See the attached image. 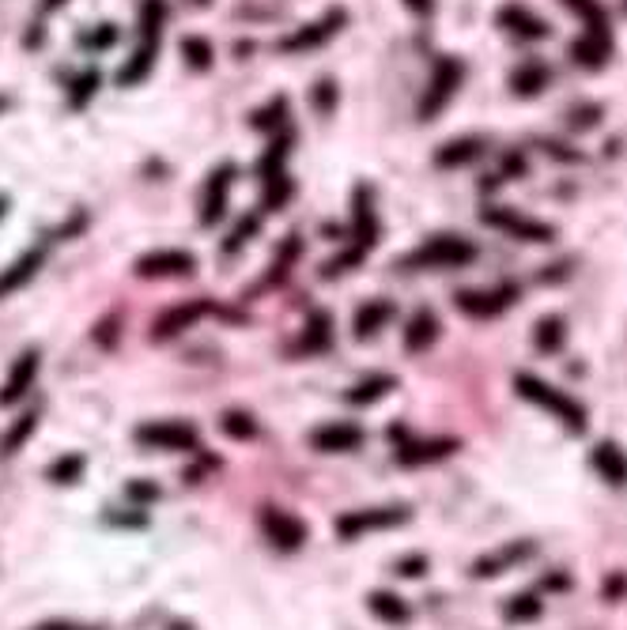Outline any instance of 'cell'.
<instances>
[{"instance_id": "6da1fadb", "label": "cell", "mask_w": 627, "mask_h": 630, "mask_svg": "<svg viewBox=\"0 0 627 630\" xmlns=\"http://www.w3.org/2000/svg\"><path fill=\"white\" fill-rule=\"evenodd\" d=\"M514 389H518L521 401H529V404H537V408L552 412L571 434H582V431H586V408H582L575 396L559 393L556 385L540 382V377H533V374H518V377H514Z\"/></svg>"}, {"instance_id": "7a4b0ae2", "label": "cell", "mask_w": 627, "mask_h": 630, "mask_svg": "<svg viewBox=\"0 0 627 630\" xmlns=\"http://www.w3.org/2000/svg\"><path fill=\"white\" fill-rule=\"evenodd\" d=\"M476 257V246L469 238H431L416 254L401 261V268H462Z\"/></svg>"}, {"instance_id": "3957f363", "label": "cell", "mask_w": 627, "mask_h": 630, "mask_svg": "<svg viewBox=\"0 0 627 630\" xmlns=\"http://www.w3.org/2000/svg\"><path fill=\"white\" fill-rule=\"evenodd\" d=\"M136 442L148 449H163V453H193L201 446V438L190 423H178V419H163V423H140L136 427Z\"/></svg>"}, {"instance_id": "277c9868", "label": "cell", "mask_w": 627, "mask_h": 630, "mask_svg": "<svg viewBox=\"0 0 627 630\" xmlns=\"http://www.w3.org/2000/svg\"><path fill=\"white\" fill-rule=\"evenodd\" d=\"M408 521V506H386V510H351V514H341L332 533L341 540H360L363 533H386L393 524H405Z\"/></svg>"}, {"instance_id": "5b68a950", "label": "cell", "mask_w": 627, "mask_h": 630, "mask_svg": "<svg viewBox=\"0 0 627 630\" xmlns=\"http://www.w3.org/2000/svg\"><path fill=\"white\" fill-rule=\"evenodd\" d=\"M484 223H488V227H499V230H507V235H514V238H521V242H552V238H556V230H552L548 223L526 219V216L510 212V208H488V212H484Z\"/></svg>"}, {"instance_id": "8992f818", "label": "cell", "mask_w": 627, "mask_h": 630, "mask_svg": "<svg viewBox=\"0 0 627 630\" xmlns=\"http://www.w3.org/2000/svg\"><path fill=\"white\" fill-rule=\"evenodd\" d=\"M261 529L280 551H299L306 543V524L295 514H287V510H265L261 514Z\"/></svg>"}, {"instance_id": "52a82bcc", "label": "cell", "mask_w": 627, "mask_h": 630, "mask_svg": "<svg viewBox=\"0 0 627 630\" xmlns=\"http://www.w3.org/2000/svg\"><path fill=\"white\" fill-rule=\"evenodd\" d=\"M204 313H212V302H208V299L174 306V310H166V313H159V318H155L152 336H155V340H171V336H178V332H185L190 325H197Z\"/></svg>"}, {"instance_id": "ba28073f", "label": "cell", "mask_w": 627, "mask_h": 630, "mask_svg": "<svg viewBox=\"0 0 627 630\" xmlns=\"http://www.w3.org/2000/svg\"><path fill=\"white\" fill-rule=\"evenodd\" d=\"M310 446L318 453H355L363 446V431L355 423H325L310 431Z\"/></svg>"}, {"instance_id": "9c48e42d", "label": "cell", "mask_w": 627, "mask_h": 630, "mask_svg": "<svg viewBox=\"0 0 627 630\" xmlns=\"http://www.w3.org/2000/svg\"><path fill=\"white\" fill-rule=\"evenodd\" d=\"M457 83H462V65H457V60H450V57H443V60H438V69H435L431 91H427V98H424L420 114H424V117H435V114L450 102V95L457 91Z\"/></svg>"}, {"instance_id": "30bf717a", "label": "cell", "mask_w": 627, "mask_h": 630, "mask_svg": "<svg viewBox=\"0 0 627 630\" xmlns=\"http://www.w3.org/2000/svg\"><path fill=\"white\" fill-rule=\"evenodd\" d=\"M197 268V257L193 254H182V249H155V254L140 257L136 261V272L140 276H190Z\"/></svg>"}, {"instance_id": "8fae6325", "label": "cell", "mask_w": 627, "mask_h": 630, "mask_svg": "<svg viewBox=\"0 0 627 630\" xmlns=\"http://www.w3.org/2000/svg\"><path fill=\"white\" fill-rule=\"evenodd\" d=\"M518 299L514 287H499V291H457V306L473 318H495V313H503L510 302Z\"/></svg>"}, {"instance_id": "7c38bea8", "label": "cell", "mask_w": 627, "mask_h": 630, "mask_svg": "<svg viewBox=\"0 0 627 630\" xmlns=\"http://www.w3.org/2000/svg\"><path fill=\"white\" fill-rule=\"evenodd\" d=\"M457 449H462L457 438H427V442H408V438H405V446L397 449V465H405V468L431 465V460H443V457H450Z\"/></svg>"}, {"instance_id": "4fadbf2b", "label": "cell", "mask_w": 627, "mask_h": 630, "mask_svg": "<svg viewBox=\"0 0 627 630\" xmlns=\"http://www.w3.org/2000/svg\"><path fill=\"white\" fill-rule=\"evenodd\" d=\"M231 181H235V166H220V171L208 178V189H204V204H201V223L212 227L223 212H227V197H231Z\"/></svg>"}, {"instance_id": "5bb4252c", "label": "cell", "mask_w": 627, "mask_h": 630, "mask_svg": "<svg viewBox=\"0 0 627 630\" xmlns=\"http://www.w3.org/2000/svg\"><path fill=\"white\" fill-rule=\"evenodd\" d=\"M38 363H42V355H38V351H23V355H19L15 366H12V374L5 377V385H0V404H15L19 396H23V393L34 385Z\"/></svg>"}, {"instance_id": "9a60e30c", "label": "cell", "mask_w": 627, "mask_h": 630, "mask_svg": "<svg viewBox=\"0 0 627 630\" xmlns=\"http://www.w3.org/2000/svg\"><path fill=\"white\" fill-rule=\"evenodd\" d=\"M594 468L604 483H613V487H623L627 483V453L616 446V442H601L594 449Z\"/></svg>"}, {"instance_id": "2e32d148", "label": "cell", "mask_w": 627, "mask_h": 630, "mask_svg": "<svg viewBox=\"0 0 627 630\" xmlns=\"http://www.w3.org/2000/svg\"><path fill=\"white\" fill-rule=\"evenodd\" d=\"M367 607H370L374 619H382V623H389V626H405V623L412 619L408 604L397 597V593H386V589H374V593L367 597Z\"/></svg>"}, {"instance_id": "e0dca14e", "label": "cell", "mask_w": 627, "mask_h": 630, "mask_svg": "<svg viewBox=\"0 0 627 630\" xmlns=\"http://www.w3.org/2000/svg\"><path fill=\"white\" fill-rule=\"evenodd\" d=\"M42 257H46V249H31V254H23V257H19L12 268H5V272H0V299H5V295H12V291L15 287H23L31 276H34V272H38V264H42Z\"/></svg>"}, {"instance_id": "ac0fdd59", "label": "cell", "mask_w": 627, "mask_h": 630, "mask_svg": "<svg viewBox=\"0 0 627 630\" xmlns=\"http://www.w3.org/2000/svg\"><path fill=\"white\" fill-rule=\"evenodd\" d=\"M389 318H393V306H389L386 299H374V302L360 306V310H355V336H360V340H367V336H374Z\"/></svg>"}, {"instance_id": "d6986e66", "label": "cell", "mask_w": 627, "mask_h": 630, "mask_svg": "<svg viewBox=\"0 0 627 630\" xmlns=\"http://www.w3.org/2000/svg\"><path fill=\"white\" fill-rule=\"evenodd\" d=\"M344 23V15L341 12H332V15H325L322 23H310V27H303L295 38H287L284 42V50H310V46H318V42H325V38H332V31H337Z\"/></svg>"}, {"instance_id": "ffe728a7", "label": "cell", "mask_w": 627, "mask_h": 630, "mask_svg": "<svg viewBox=\"0 0 627 630\" xmlns=\"http://www.w3.org/2000/svg\"><path fill=\"white\" fill-rule=\"evenodd\" d=\"M529 555H533V543H521V548L514 543V548H507V551L480 559V562L473 566V574H476V578H499V574H503L510 562H521V559H529Z\"/></svg>"}, {"instance_id": "44dd1931", "label": "cell", "mask_w": 627, "mask_h": 630, "mask_svg": "<svg viewBox=\"0 0 627 630\" xmlns=\"http://www.w3.org/2000/svg\"><path fill=\"white\" fill-rule=\"evenodd\" d=\"M435 336H438V318L431 310H420L408 321V329H405V347L408 351H424L427 344H435Z\"/></svg>"}, {"instance_id": "7402d4cb", "label": "cell", "mask_w": 627, "mask_h": 630, "mask_svg": "<svg viewBox=\"0 0 627 630\" xmlns=\"http://www.w3.org/2000/svg\"><path fill=\"white\" fill-rule=\"evenodd\" d=\"M499 23L510 27V31H514V34H521V38H545V34H548V27L540 23V19H537L533 12L518 8V5H510V8L499 12Z\"/></svg>"}, {"instance_id": "603a6c76", "label": "cell", "mask_w": 627, "mask_h": 630, "mask_svg": "<svg viewBox=\"0 0 627 630\" xmlns=\"http://www.w3.org/2000/svg\"><path fill=\"white\" fill-rule=\"evenodd\" d=\"M480 152H484V140H480V136H465V140L446 144V148L435 155V162L438 166H462V162H473Z\"/></svg>"}, {"instance_id": "cb8c5ba5", "label": "cell", "mask_w": 627, "mask_h": 630, "mask_svg": "<svg viewBox=\"0 0 627 630\" xmlns=\"http://www.w3.org/2000/svg\"><path fill=\"white\" fill-rule=\"evenodd\" d=\"M571 57L582 60L586 69H597L601 60L609 57V34H590L586 31V38H578L575 46H571Z\"/></svg>"}, {"instance_id": "d4e9b609", "label": "cell", "mask_w": 627, "mask_h": 630, "mask_svg": "<svg viewBox=\"0 0 627 630\" xmlns=\"http://www.w3.org/2000/svg\"><path fill=\"white\" fill-rule=\"evenodd\" d=\"M393 377L389 374H370L367 382H360L355 389H348V401L351 404H374V401H382L386 393H393Z\"/></svg>"}, {"instance_id": "484cf974", "label": "cell", "mask_w": 627, "mask_h": 630, "mask_svg": "<svg viewBox=\"0 0 627 630\" xmlns=\"http://www.w3.org/2000/svg\"><path fill=\"white\" fill-rule=\"evenodd\" d=\"M563 329H567V325H563V318H556V313H552V318H540L537 321V347L540 351H559L563 340H567Z\"/></svg>"}, {"instance_id": "4316f807", "label": "cell", "mask_w": 627, "mask_h": 630, "mask_svg": "<svg viewBox=\"0 0 627 630\" xmlns=\"http://www.w3.org/2000/svg\"><path fill=\"white\" fill-rule=\"evenodd\" d=\"M540 612H545V604H540L533 593H521V597L507 600V619L510 623H533V619H540Z\"/></svg>"}, {"instance_id": "83f0119b", "label": "cell", "mask_w": 627, "mask_h": 630, "mask_svg": "<svg viewBox=\"0 0 627 630\" xmlns=\"http://www.w3.org/2000/svg\"><path fill=\"white\" fill-rule=\"evenodd\" d=\"M329 329H332V321H329V313H322V310H314V318H310V325H306V336H303V344H306V351H322V347L329 344Z\"/></svg>"}, {"instance_id": "f1b7e54d", "label": "cell", "mask_w": 627, "mask_h": 630, "mask_svg": "<svg viewBox=\"0 0 627 630\" xmlns=\"http://www.w3.org/2000/svg\"><path fill=\"white\" fill-rule=\"evenodd\" d=\"M80 476H83V457L80 453H65V457H57L50 465V479L53 483H76Z\"/></svg>"}, {"instance_id": "f546056e", "label": "cell", "mask_w": 627, "mask_h": 630, "mask_svg": "<svg viewBox=\"0 0 627 630\" xmlns=\"http://www.w3.org/2000/svg\"><path fill=\"white\" fill-rule=\"evenodd\" d=\"M545 79H548V72L540 65H526L521 72H514V91L518 95H537L540 88H545Z\"/></svg>"}, {"instance_id": "4dcf8cb0", "label": "cell", "mask_w": 627, "mask_h": 630, "mask_svg": "<svg viewBox=\"0 0 627 630\" xmlns=\"http://www.w3.org/2000/svg\"><path fill=\"white\" fill-rule=\"evenodd\" d=\"M34 427H38V415H34V412L19 415V419H15V427H12V431H8V438H5V453H15V449L23 446L27 438L34 434Z\"/></svg>"}, {"instance_id": "1f68e13d", "label": "cell", "mask_w": 627, "mask_h": 630, "mask_svg": "<svg viewBox=\"0 0 627 630\" xmlns=\"http://www.w3.org/2000/svg\"><path fill=\"white\" fill-rule=\"evenodd\" d=\"M223 431L231 438H239V442H246V438L257 434V423H254V415H246V412H227L223 415Z\"/></svg>"}, {"instance_id": "d6a6232c", "label": "cell", "mask_w": 627, "mask_h": 630, "mask_svg": "<svg viewBox=\"0 0 627 630\" xmlns=\"http://www.w3.org/2000/svg\"><path fill=\"white\" fill-rule=\"evenodd\" d=\"M295 254H299V238L291 235V238L284 242V249H280V257H276L273 264H268V283H280V280L287 276V264L295 261Z\"/></svg>"}, {"instance_id": "836d02e7", "label": "cell", "mask_w": 627, "mask_h": 630, "mask_svg": "<svg viewBox=\"0 0 627 630\" xmlns=\"http://www.w3.org/2000/svg\"><path fill=\"white\" fill-rule=\"evenodd\" d=\"M567 5L590 23V34H604V12H601V5H594V0H567Z\"/></svg>"}, {"instance_id": "e575fe53", "label": "cell", "mask_w": 627, "mask_h": 630, "mask_svg": "<svg viewBox=\"0 0 627 630\" xmlns=\"http://www.w3.org/2000/svg\"><path fill=\"white\" fill-rule=\"evenodd\" d=\"M427 555H405V559H397V566H393V570L397 574H401V578H424L427 574Z\"/></svg>"}, {"instance_id": "d590c367", "label": "cell", "mask_w": 627, "mask_h": 630, "mask_svg": "<svg viewBox=\"0 0 627 630\" xmlns=\"http://www.w3.org/2000/svg\"><path fill=\"white\" fill-rule=\"evenodd\" d=\"M182 53L190 57L197 69H204L208 60H212V50H208V42H201V38H185V42H182Z\"/></svg>"}, {"instance_id": "8d00e7d4", "label": "cell", "mask_w": 627, "mask_h": 630, "mask_svg": "<svg viewBox=\"0 0 627 630\" xmlns=\"http://www.w3.org/2000/svg\"><path fill=\"white\" fill-rule=\"evenodd\" d=\"M257 216L254 219H249V223H239V230H235V235L231 238H227V246H223V254H235V249H242L246 246V238H254V230H257Z\"/></svg>"}, {"instance_id": "74e56055", "label": "cell", "mask_w": 627, "mask_h": 630, "mask_svg": "<svg viewBox=\"0 0 627 630\" xmlns=\"http://www.w3.org/2000/svg\"><path fill=\"white\" fill-rule=\"evenodd\" d=\"M125 495L136 498V502H155L159 498V487H155V483H148V479H133L129 487H125Z\"/></svg>"}, {"instance_id": "f35d334b", "label": "cell", "mask_w": 627, "mask_h": 630, "mask_svg": "<svg viewBox=\"0 0 627 630\" xmlns=\"http://www.w3.org/2000/svg\"><path fill=\"white\" fill-rule=\"evenodd\" d=\"M623 589H627V578H623V574H616V578H613V585L604 581V597H609V600H616Z\"/></svg>"}, {"instance_id": "ab89813d", "label": "cell", "mask_w": 627, "mask_h": 630, "mask_svg": "<svg viewBox=\"0 0 627 630\" xmlns=\"http://www.w3.org/2000/svg\"><path fill=\"white\" fill-rule=\"evenodd\" d=\"M405 5H408L412 12H420V15H427V12H431V0H405Z\"/></svg>"}, {"instance_id": "60d3db41", "label": "cell", "mask_w": 627, "mask_h": 630, "mask_svg": "<svg viewBox=\"0 0 627 630\" xmlns=\"http://www.w3.org/2000/svg\"><path fill=\"white\" fill-rule=\"evenodd\" d=\"M38 630H88V626H72V623H46V626H38Z\"/></svg>"}, {"instance_id": "b9f144b4", "label": "cell", "mask_w": 627, "mask_h": 630, "mask_svg": "<svg viewBox=\"0 0 627 630\" xmlns=\"http://www.w3.org/2000/svg\"><path fill=\"white\" fill-rule=\"evenodd\" d=\"M65 5V0H46V12H53V8H61Z\"/></svg>"}, {"instance_id": "7bdbcfd3", "label": "cell", "mask_w": 627, "mask_h": 630, "mask_svg": "<svg viewBox=\"0 0 627 630\" xmlns=\"http://www.w3.org/2000/svg\"><path fill=\"white\" fill-rule=\"evenodd\" d=\"M0 208H5V200H0Z\"/></svg>"}]
</instances>
